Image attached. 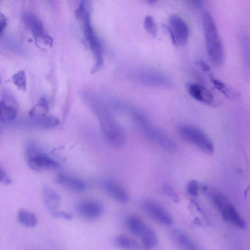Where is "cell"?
Here are the masks:
<instances>
[{
	"label": "cell",
	"instance_id": "cell-7",
	"mask_svg": "<svg viewBox=\"0 0 250 250\" xmlns=\"http://www.w3.org/2000/svg\"><path fill=\"white\" fill-rule=\"evenodd\" d=\"M24 24L37 41L51 46L53 39L45 32L42 21L35 14L27 12L22 16Z\"/></svg>",
	"mask_w": 250,
	"mask_h": 250
},
{
	"label": "cell",
	"instance_id": "cell-33",
	"mask_svg": "<svg viewBox=\"0 0 250 250\" xmlns=\"http://www.w3.org/2000/svg\"><path fill=\"white\" fill-rule=\"evenodd\" d=\"M163 27L165 29V30L167 32V33H168L172 43L174 44H176L175 38H174L173 33L171 29H170V27L167 25L164 24V25H163Z\"/></svg>",
	"mask_w": 250,
	"mask_h": 250
},
{
	"label": "cell",
	"instance_id": "cell-4",
	"mask_svg": "<svg viewBox=\"0 0 250 250\" xmlns=\"http://www.w3.org/2000/svg\"><path fill=\"white\" fill-rule=\"evenodd\" d=\"M202 189L209 196L224 220L240 229L245 228V224L243 219L226 197L219 191L208 186H204Z\"/></svg>",
	"mask_w": 250,
	"mask_h": 250
},
{
	"label": "cell",
	"instance_id": "cell-18",
	"mask_svg": "<svg viewBox=\"0 0 250 250\" xmlns=\"http://www.w3.org/2000/svg\"><path fill=\"white\" fill-rule=\"evenodd\" d=\"M58 181L75 191H83L86 187L83 181L72 176L61 175L58 178Z\"/></svg>",
	"mask_w": 250,
	"mask_h": 250
},
{
	"label": "cell",
	"instance_id": "cell-14",
	"mask_svg": "<svg viewBox=\"0 0 250 250\" xmlns=\"http://www.w3.org/2000/svg\"><path fill=\"white\" fill-rule=\"evenodd\" d=\"M102 186L104 190L117 201L125 203L128 201L129 196L126 191L115 182L105 179L102 182Z\"/></svg>",
	"mask_w": 250,
	"mask_h": 250
},
{
	"label": "cell",
	"instance_id": "cell-15",
	"mask_svg": "<svg viewBox=\"0 0 250 250\" xmlns=\"http://www.w3.org/2000/svg\"><path fill=\"white\" fill-rule=\"evenodd\" d=\"M18 105L16 101L9 95H4L0 101V119L11 121L17 114Z\"/></svg>",
	"mask_w": 250,
	"mask_h": 250
},
{
	"label": "cell",
	"instance_id": "cell-2",
	"mask_svg": "<svg viewBox=\"0 0 250 250\" xmlns=\"http://www.w3.org/2000/svg\"><path fill=\"white\" fill-rule=\"evenodd\" d=\"M202 21L208 56L212 63L220 65L224 61L225 52L215 22L208 12L203 15Z\"/></svg>",
	"mask_w": 250,
	"mask_h": 250
},
{
	"label": "cell",
	"instance_id": "cell-36",
	"mask_svg": "<svg viewBox=\"0 0 250 250\" xmlns=\"http://www.w3.org/2000/svg\"></svg>",
	"mask_w": 250,
	"mask_h": 250
},
{
	"label": "cell",
	"instance_id": "cell-25",
	"mask_svg": "<svg viewBox=\"0 0 250 250\" xmlns=\"http://www.w3.org/2000/svg\"><path fill=\"white\" fill-rule=\"evenodd\" d=\"M176 234L179 243L186 250H201L186 234L179 231L177 232Z\"/></svg>",
	"mask_w": 250,
	"mask_h": 250
},
{
	"label": "cell",
	"instance_id": "cell-21",
	"mask_svg": "<svg viewBox=\"0 0 250 250\" xmlns=\"http://www.w3.org/2000/svg\"><path fill=\"white\" fill-rule=\"evenodd\" d=\"M33 123L41 128H51L57 126L60 121L54 116L43 115L33 118Z\"/></svg>",
	"mask_w": 250,
	"mask_h": 250
},
{
	"label": "cell",
	"instance_id": "cell-23",
	"mask_svg": "<svg viewBox=\"0 0 250 250\" xmlns=\"http://www.w3.org/2000/svg\"><path fill=\"white\" fill-rule=\"evenodd\" d=\"M115 244L119 248L125 250H137L138 244L134 239L125 235H119L115 239Z\"/></svg>",
	"mask_w": 250,
	"mask_h": 250
},
{
	"label": "cell",
	"instance_id": "cell-24",
	"mask_svg": "<svg viewBox=\"0 0 250 250\" xmlns=\"http://www.w3.org/2000/svg\"><path fill=\"white\" fill-rule=\"evenodd\" d=\"M49 109L47 101L44 98L39 99L38 103L33 106L29 112V116L31 118L37 117L45 115Z\"/></svg>",
	"mask_w": 250,
	"mask_h": 250
},
{
	"label": "cell",
	"instance_id": "cell-8",
	"mask_svg": "<svg viewBox=\"0 0 250 250\" xmlns=\"http://www.w3.org/2000/svg\"><path fill=\"white\" fill-rule=\"evenodd\" d=\"M27 158L29 167L36 171L53 168L59 166L57 162L47 155L37 151L32 145L28 147Z\"/></svg>",
	"mask_w": 250,
	"mask_h": 250
},
{
	"label": "cell",
	"instance_id": "cell-34",
	"mask_svg": "<svg viewBox=\"0 0 250 250\" xmlns=\"http://www.w3.org/2000/svg\"><path fill=\"white\" fill-rule=\"evenodd\" d=\"M204 1L203 0H193L191 1V2L198 8H202L204 6Z\"/></svg>",
	"mask_w": 250,
	"mask_h": 250
},
{
	"label": "cell",
	"instance_id": "cell-13",
	"mask_svg": "<svg viewBox=\"0 0 250 250\" xmlns=\"http://www.w3.org/2000/svg\"><path fill=\"white\" fill-rule=\"evenodd\" d=\"M103 207L98 201L85 200L81 202L78 206V211L83 218L87 219H95L102 214Z\"/></svg>",
	"mask_w": 250,
	"mask_h": 250
},
{
	"label": "cell",
	"instance_id": "cell-5",
	"mask_svg": "<svg viewBox=\"0 0 250 250\" xmlns=\"http://www.w3.org/2000/svg\"><path fill=\"white\" fill-rule=\"evenodd\" d=\"M180 136L206 154L214 151V146L210 138L199 128L188 125H182L178 128Z\"/></svg>",
	"mask_w": 250,
	"mask_h": 250
},
{
	"label": "cell",
	"instance_id": "cell-27",
	"mask_svg": "<svg viewBox=\"0 0 250 250\" xmlns=\"http://www.w3.org/2000/svg\"><path fill=\"white\" fill-rule=\"evenodd\" d=\"M144 27L146 31L153 37L157 35V28L154 19L150 15L146 16L144 20Z\"/></svg>",
	"mask_w": 250,
	"mask_h": 250
},
{
	"label": "cell",
	"instance_id": "cell-22",
	"mask_svg": "<svg viewBox=\"0 0 250 250\" xmlns=\"http://www.w3.org/2000/svg\"><path fill=\"white\" fill-rule=\"evenodd\" d=\"M19 222L26 227H34L37 224V218L32 212L24 209H20L18 213Z\"/></svg>",
	"mask_w": 250,
	"mask_h": 250
},
{
	"label": "cell",
	"instance_id": "cell-20",
	"mask_svg": "<svg viewBox=\"0 0 250 250\" xmlns=\"http://www.w3.org/2000/svg\"><path fill=\"white\" fill-rule=\"evenodd\" d=\"M144 247L151 250L156 247L158 243V239L155 232L147 226L139 236Z\"/></svg>",
	"mask_w": 250,
	"mask_h": 250
},
{
	"label": "cell",
	"instance_id": "cell-28",
	"mask_svg": "<svg viewBox=\"0 0 250 250\" xmlns=\"http://www.w3.org/2000/svg\"><path fill=\"white\" fill-rule=\"evenodd\" d=\"M162 189L164 193L174 201L177 202L179 200V197L177 193L169 184L166 183H163Z\"/></svg>",
	"mask_w": 250,
	"mask_h": 250
},
{
	"label": "cell",
	"instance_id": "cell-17",
	"mask_svg": "<svg viewBox=\"0 0 250 250\" xmlns=\"http://www.w3.org/2000/svg\"><path fill=\"white\" fill-rule=\"evenodd\" d=\"M126 225L132 234L139 237L147 226L141 218L135 215L128 216L126 220Z\"/></svg>",
	"mask_w": 250,
	"mask_h": 250
},
{
	"label": "cell",
	"instance_id": "cell-31",
	"mask_svg": "<svg viewBox=\"0 0 250 250\" xmlns=\"http://www.w3.org/2000/svg\"><path fill=\"white\" fill-rule=\"evenodd\" d=\"M7 24V20L5 15L0 12V35L2 33Z\"/></svg>",
	"mask_w": 250,
	"mask_h": 250
},
{
	"label": "cell",
	"instance_id": "cell-12",
	"mask_svg": "<svg viewBox=\"0 0 250 250\" xmlns=\"http://www.w3.org/2000/svg\"><path fill=\"white\" fill-rule=\"evenodd\" d=\"M188 91L191 97L202 104L208 105L214 104L215 101L212 93L199 83L189 84L188 86Z\"/></svg>",
	"mask_w": 250,
	"mask_h": 250
},
{
	"label": "cell",
	"instance_id": "cell-10",
	"mask_svg": "<svg viewBox=\"0 0 250 250\" xmlns=\"http://www.w3.org/2000/svg\"><path fill=\"white\" fill-rule=\"evenodd\" d=\"M142 207L148 215L160 223L166 226L172 224L171 216L158 203L151 200H146L143 202Z\"/></svg>",
	"mask_w": 250,
	"mask_h": 250
},
{
	"label": "cell",
	"instance_id": "cell-26",
	"mask_svg": "<svg viewBox=\"0 0 250 250\" xmlns=\"http://www.w3.org/2000/svg\"><path fill=\"white\" fill-rule=\"evenodd\" d=\"M12 82L15 86L22 91H25L27 87V79L25 72L21 70L15 73L12 77Z\"/></svg>",
	"mask_w": 250,
	"mask_h": 250
},
{
	"label": "cell",
	"instance_id": "cell-9",
	"mask_svg": "<svg viewBox=\"0 0 250 250\" xmlns=\"http://www.w3.org/2000/svg\"><path fill=\"white\" fill-rule=\"evenodd\" d=\"M133 75L137 81L146 85L156 87H168L171 85L170 79L165 75L159 72L140 70Z\"/></svg>",
	"mask_w": 250,
	"mask_h": 250
},
{
	"label": "cell",
	"instance_id": "cell-1",
	"mask_svg": "<svg viewBox=\"0 0 250 250\" xmlns=\"http://www.w3.org/2000/svg\"><path fill=\"white\" fill-rule=\"evenodd\" d=\"M90 105L98 117L103 134L108 144L120 147L125 142V135L119 124L101 102L92 100Z\"/></svg>",
	"mask_w": 250,
	"mask_h": 250
},
{
	"label": "cell",
	"instance_id": "cell-6",
	"mask_svg": "<svg viewBox=\"0 0 250 250\" xmlns=\"http://www.w3.org/2000/svg\"><path fill=\"white\" fill-rule=\"evenodd\" d=\"M83 21L84 33L86 40L96 59V63L92 69V72L100 69L103 63V50L101 43L96 36L91 24L90 14L86 11L82 18Z\"/></svg>",
	"mask_w": 250,
	"mask_h": 250
},
{
	"label": "cell",
	"instance_id": "cell-11",
	"mask_svg": "<svg viewBox=\"0 0 250 250\" xmlns=\"http://www.w3.org/2000/svg\"><path fill=\"white\" fill-rule=\"evenodd\" d=\"M169 26L175 40L176 44L183 45L188 40L189 31L187 23L179 16L172 15L169 18Z\"/></svg>",
	"mask_w": 250,
	"mask_h": 250
},
{
	"label": "cell",
	"instance_id": "cell-3",
	"mask_svg": "<svg viewBox=\"0 0 250 250\" xmlns=\"http://www.w3.org/2000/svg\"><path fill=\"white\" fill-rule=\"evenodd\" d=\"M134 118L144 134L151 141L168 151L176 149L175 142L168 136L154 125L141 112L133 109Z\"/></svg>",
	"mask_w": 250,
	"mask_h": 250
},
{
	"label": "cell",
	"instance_id": "cell-16",
	"mask_svg": "<svg viewBox=\"0 0 250 250\" xmlns=\"http://www.w3.org/2000/svg\"><path fill=\"white\" fill-rule=\"evenodd\" d=\"M43 196L45 204L51 213L55 217H60L61 211L58 209L61 202L60 196L53 189L45 187L43 189Z\"/></svg>",
	"mask_w": 250,
	"mask_h": 250
},
{
	"label": "cell",
	"instance_id": "cell-29",
	"mask_svg": "<svg viewBox=\"0 0 250 250\" xmlns=\"http://www.w3.org/2000/svg\"><path fill=\"white\" fill-rule=\"evenodd\" d=\"M187 191L189 195L193 197H197L199 191V183L195 180L190 181L187 184Z\"/></svg>",
	"mask_w": 250,
	"mask_h": 250
},
{
	"label": "cell",
	"instance_id": "cell-30",
	"mask_svg": "<svg viewBox=\"0 0 250 250\" xmlns=\"http://www.w3.org/2000/svg\"><path fill=\"white\" fill-rule=\"evenodd\" d=\"M195 64L202 71L206 72L210 71V68L209 65L203 61H198L195 62Z\"/></svg>",
	"mask_w": 250,
	"mask_h": 250
},
{
	"label": "cell",
	"instance_id": "cell-19",
	"mask_svg": "<svg viewBox=\"0 0 250 250\" xmlns=\"http://www.w3.org/2000/svg\"><path fill=\"white\" fill-rule=\"evenodd\" d=\"M210 81L214 87L227 98L232 99L239 96V93L238 91L215 78L212 76H210Z\"/></svg>",
	"mask_w": 250,
	"mask_h": 250
},
{
	"label": "cell",
	"instance_id": "cell-35",
	"mask_svg": "<svg viewBox=\"0 0 250 250\" xmlns=\"http://www.w3.org/2000/svg\"><path fill=\"white\" fill-rule=\"evenodd\" d=\"M156 0H148V2L150 4H153L156 2Z\"/></svg>",
	"mask_w": 250,
	"mask_h": 250
},
{
	"label": "cell",
	"instance_id": "cell-32",
	"mask_svg": "<svg viewBox=\"0 0 250 250\" xmlns=\"http://www.w3.org/2000/svg\"><path fill=\"white\" fill-rule=\"evenodd\" d=\"M10 180L3 169L0 167V182L9 184L10 183Z\"/></svg>",
	"mask_w": 250,
	"mask_h": 250
}]
</instances>
